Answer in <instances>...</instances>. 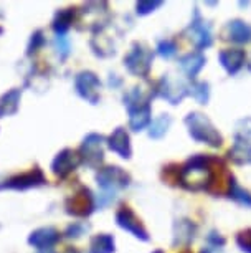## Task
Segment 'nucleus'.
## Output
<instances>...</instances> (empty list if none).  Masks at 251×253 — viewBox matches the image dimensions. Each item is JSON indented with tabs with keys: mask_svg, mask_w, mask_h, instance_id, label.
I'll return each instance as SVG.
<instances>
[{
	"mask_svg": "<svg viewBox=\"0 0 251 253\" xmlns=\"http://www.w3.org/2000/svg\"><path fill=\"white\" fill-rule=\"evenodd\" d=\"M157 51H159L160 56H164V58H172V56L175 55V51H177V46H175L174 42L164 40V42H160V43H159Z\"/></svg>",
	"mask_w": 251,
	"mask_h": 253,
	"instance_id": "28",
	"label": "nucleus"
},
{
	"mask_svg": "<svg viewBox=\"0 0 251 253\" xmlns=\"http://www.w3.org/2000/svg\"><path fill=\"white\" fill-rule=\"evenodd\" d=\"M230 159L236 164H251V144L245 139H236L230 149Z\"/></svg>",
	"mask_w": 251,
	"mask_h": 253,
	"instance_id": "19",
	"label": "nucleus"
},
{
	"mask_svg": "<svg viewBox=\"0 0 251 253\" xmlns=\"http://www.w3.org/2000/svg\"><path fill=\"white\" fill-rule=\"evenodd\" d=\"M66 253H78V252H76V250H73V248H70V250L66 252Z\"/></svg>",
	"mask_w": 251,
	"mask_h": 253,
	"instance_id": "34",
	"label": "nucleus"
},
{
	"mask_svg": "<svg viewBox=\"0 0 251 253\" xmlns=\"http://www.w3.org/2000/svg\"><path fill=\"white\" fill-rule=\"evenodd\" d=\"M179 233L180 235H177V240H175V243H188L193 238V230H195V227L192 225L190 222H187V220H182V222H179Z\"/></svg>",
	"mask_w": 251,
	"mask_h": 253,
	"instance_id": "25",
	"label": "nucleus"
},
{
	"mask_svg": "<svg viewBox=\"0 0 251 253\" xmlns=\"http://www.w3.org/2000/svg\"><path fill=\"white\" fill-rule=\"evenodd\" d=\"M108 146H109V149L114 151L116 154L124 157V159H129L131 157L129 134H127L126 129H122V127H117V129L109 136V139H108Z\"/></svg>",
	"mask_w": 251,
	"mask_h": 253,
	"instance_id": "14",
	"label": "nucleus"
},
{
	"mask_svg": "<svg viewBox=\"0 0 251 253\" xmlns=\"http://www.w3.org/2000/svg\"><path fill=\"white\" fill-rule=\"evenodd\" d=\"M160 5H162V2H139L137 3V13L139 15H147V13L154 12Z\"/></svg>",
	"mask_w": 251,
	"mask_h": 253,
	"instance_id": "31",
	"label": "nucleus"
},
{
	"mask_svg": "<svg viewBox=\"0 0 251 253\" xmlns=\"http://www.w3.org/2000/svg\"><path fill=\"white\" fill-rule=\"evenodd\" d=\"M73 22V10L66 8V10H60L56 13L55 20H53V30L56 35H65L68 32V28Z\"/></svg>",
	"mask_w": 251,
	"mask_h": 253,
	"instance_id": "22",
	"label": "nucleus"
},
{
	"mask_svg": "<svg viewBox=\"0 0 251 253\" xmlns=\"http://www.w3.org/2000/svg\"><path fill=\"white\" fill-rule=\"evenodd\" d=\"M203 65H205V56L202 53H198V51L197 53H188L180 60V68L185 71L190 78L197 76L198 71L203 68Z\"/></svg>",
	"mask_w": 251,
	"mask_h": 253,
	"instance_id": "20",
	"label": "nucleus"
},
{
	"mask_svg": "<svg viewBox=\"0 0 251 253\" xmlns=\"http://www.w3.org/2000/svg\"><path fill=\"white\" fill-rule=\"evenodd\" d=\"M230 197L235 199L236 202H240V204L251 207V195L246 192V190L241 189L233 179H231V184H230Z\"/></svg>",
	"mask_w": 251,
	"mask_h": 253,
	"instance_id": "24",
	"label": "nucleus"
},
{
	"mask_svg": "<svg viewBox=\"0 0 251 253\" xmlns=\"http://www.w3.org/2000/svg\"><path fill=\"white\" fill-rule=\"evenodd\" d=\"M152 58H154V55L147 46L142 43H134L131 51L124 58V65L132 75L144 76L149 73L150 65H152Z\"/></svg>",
	"mask_w": 251,
	"mask_h": 253,
	"instance_id": "4",
	"label": "nucleus"
},
{
	"mask_svg": "<svg viewBox=\"0 0 251 253\" xmlns=\"http://www.w3.org/2000/svg\"><path fill=\"white\" fill-rule=\"evenodd\" d=\"M250 70H251V63H250Z\"/></svg>",
	"mask_w": 251,
	"mask_h": 253,
	"instance_id": "37",
	"label": "nucleus"
},
{
	"mask_svg": "<svg viewBox=\"0 0 251 253\" xmlns=\"http://www.w3.org/2000/svg\"><path fill=\"white\" fill-rule=\"evenodd\" d=\"M154 253H164V252H160V250H157V252H154Z\"/></svg>",
	"mask_w": 251,
	"mask_h": 253,
	"instance_id": "35",
	"label": "nucleus"
},
{
	"mask_svg": "<svg viewBox=\"0 0 251 253\" xmlns=\"http://www.w3.org/2000/svg\"><path fill=\"white\" fill-rule=\"evenodd\" d=\"M81 164V156L73 149H63L51 162V169L60 177H66L70 172H73Z\"/></svg>",
	"mask_w": 251,
	"mask_h": 253,
	"instance_id": "9",
	"label": "nucleus"
},
{
	"mask_svg": "<svg viewBox=\"0 0 251 253\" xmlns=\"http://www.w3.org/2000/svg\"><path fill=\"white\" fill-rule=\"evenodd\" d=\"M226 33H228V40H233L236 43H246L251 40V27L241 20L230 22L226 25Z\"/></svg>",
	"mask_w": 251,
	"mask_h": 253,
	"instance_id": "18",
	"label": "nucleus"
},
{
	"mask_svg": "<svg viewBox=\"0 0 251 253\" xmlns=\"http://www.w3.org/2000/svg\"><path fill=\"white\" fill-rule=\"evenodd\" d=\"M157 91H159L160 96L167 99L169 103L177 104V103H180L183 99V96L187 94V88L183 86V84L177 83V81L170 80L169 76H164V78L160 80Z\"/></svg>",
	"mask_w": 251,
	"mask_h": 253,
	"instance_id": "13",
	"label": "nucleus"
},
{
	"mask_svg": "<svg viewBox=\"0 0 251 253\" xmlns=\"http://www.w3.org/2000/svg\"><path fill=\"white\" fill-rule=\"evenodd\" d=\"M94 199L89 189H81L78 194H74L68 202H66V210L68 213H73L76 217H86L93 212Z\"/></svg>",
	"mask_w": 251,
	"mask_h": 253,
	"instance_id": "8",
	"label": "nucleus"
},
{
	"mask_svg": "<svg viewBox=\"0 0 251 253\" xmlns=\"http://www.w3.org/2000/svg\"><path fill=\"white\" fill-rule=\"evenodd\" d=\"M218 58L221 61V65H223V68L228 71L230 75H235V73H238L240 68L243 66L245 63V51L243 50H223V51H220V55H218Z\"/></svg>",
	"mask_w": 251,
	"mask_h": 253,
	"instance_id": "15",
	"label": "nucleus"
},
{
	"mask_svg": "<svg viewBox=\"0 0 251 253\" xmlns=\"http://www.w3.org/2000/svg\"><path fill=\"white\" fill-rule=\"evenodd\" d=\"M185 124L188 126V132L195 141L205 142L208 146L218 147L221 144L220 132L215 129V126L210 123V119L205 118L200 113H190L185 118Z\"/></svg>",
	"mask_w": 251,
	"mask_h": 253,
	"instance_id": "3",
	"label": "nucleus"
},
{
	"mask_svg": "<svg viewBox=\"0 0 251 253\" xmlns=\"http://www.w3.org/2000/svg\"><path fill=\"white\" fill-rule=\"evenodd\" d=\"M58 240H60V233L56 228L41 227L38 230L32 232L30 238H28V243L35 248H38V250H51V247L55 243H58Z\"/></svg>",
	"mask_w": 251,
	"mask_h": 253,
	"instance_id": "12",
	"label": "nucleus"
},
{
	"mask_svg": "<svg viewBox=\"0 0 251 253\" xmlns=\"http://www.w3.org/2000/svg\"><path fill=\"white\" fill-rule=\"evenodd\" d=\"M238 245L241 247V250L246 253H251V232L241 233L238 237Z\"/></svg>",
	"mask_w": 251,
	"mask_h": 253,
	"instance_id": "32",
	"label": "nucleus"
},
{
	"mask_svg": "<svg viewBox=\"0 0 251 253\" xmlns=\"http://www.w3.org/2000/svg\"><path fill=\"white\" fill-rule=\"evenodd\" d=\"M40 253H55L53 250H41Z\"/></svg>",
	"mask_w": 251,
	"mask_h": 253,
	"instance_id": "33",
	"label": "nucleus"
},
{
	"mask_svg": "<svg viewBox=\"0 0 251 253\" xmlns=\"http://www.w3.org/2000/svg\"><path fill=\"white\" fill-rule=\"evenodd\" d=\"M81 162L89 167H98L103 162L104 156V137L101 134H88L84 137L81 149H79Z\"/></svg>",
	"mask_w": 251,
	"mask_h": 253,
	"instance_id": "6",
	"label": "nucleus"
},
{
	"mask_svg": "<svg viewBox=\"0 0 251 253\" xmlns=\"http://www.w3.org/2000/svg\"><path fill=\"white\" fill-rule=\"evenodd\" d=\"M213 177L212 169L208 166V159L203 156H197L187 162L180 170V182L183 187L192 190L205 189Z\"/></svg>",
	"mask_w": 251,
	"mask_h": 253,
	"instance_id": "1",
	"label": "nucleus"
},
{
	"mask_svg": "<svg viewBox=\"0 0 251 253\" xmlns=\"http://www.w3.org/2000/svg\"><path fill=\"white\" fill-rule=\"evenodd\" d=\"M190 33H192V40L197 45V48H207L212 45V32L210 25L203 20H195L190 25Z\"/></svg>",
	"mask_w": 251,
	"mask_h": 253,
	"instance_id": "16",
	"label": "nucleus"
},
{
	"mask_svg": "<svg viewBox=\"0 0 251 253\" xmlns=\"http://www.w3.org/2000/svg\"><path fill=\"white\" fill-rule=\"evenodd\" d=\"M190 93L198 103L205 104L208 101V84L207 83H193L190 86Z\"/></svg>",
	"mask_w": 251,
	"mask_h": 253,
	"instance_id": "26",
	"label": "nucleus"
},
{
	"mask_svg": "<svg viewBox=\"0 0 251 253\" xmlns=\"http://www.w3.org/2000/svg\"><path fill=\"white\" fill-rule=\"evenodd\" d=\"M124 104L129 109V124L134 131H142L150 124V104L141 88H134L124 96Z\"/></svg>",
	"mask_w": 251,
	"mask_h": 253,
	"instance_id": "2",
	"label": "nucleus"
},
{
	"mask_svg": "<svg viewBox=\"0 0 251 253\" xmlns=\"http://www.w3.org/2000/svg\"><path fill=\"white\" fill-rule=\"evenodd\" d=\"M91 253H114V238L108 233L96 235L91 240Z\"/></svg>",
	"mask_w": 251,
	"mask_h": 253,
	"instance_id": "21",
	"label": "nucleus"
},
{
	"mask_svg": "<svg viewBox=\"0 0 251 253\" xmlns=\"http://www.w3.org/2000/svg\"><path fill=\"white\" fill-rule=\"evenodd\" d=\"M84 232H88V225H84V223H73V225L66 228L65 235L68 238H79Z\"/></svg>",
	"mask_w": 251,
	"mask_h": 253,
	"instance_id": "29",
	"label": "nucleus"
},
{
	"mask_svg": "<svg viewBox=\"0 0 251 253\" xmlns=\"http://www.w3.org/2000/svg\"><path fill=\"white\" fill-rule=\"evenodd\" d=\"M45 184V177L41 174V170L35 169L32 172L22 174V175H15V177H10L8 180H3L0 184V189H32V187H38V185Z\"/></svg>",
	"mask_w": 251,
	"mask_h": 253,
	"instance_id": "11",
	"label": "nucleus"
},
{
	"mask_svg": "<svg viewBox=\"0 0 251 253\" xmlns=\"http://www.w3.org/2000/svg\"><path fill=\"white\" fill-rule=\"evenodd\" d=\"M55 48H56V51H58V55L61 56V58L68 56V53H70V40L66 38V35H56Z\"/></svg>",
	"mask_w": 251,
	"mask_h": 253,
	"instance_id": "27",
	"label": "nucleus"
},
{
	"mask_svg": "<svg viewBox=\"0 0 251 253\" xmlns=\"http://www.w3.org/2000/svg\"><path fill=\"white\" fill-rule=\"evenodd\" d=\"M20 98H22V91L17 88L10 89L8 93L3 94L0 98V118L5 116H12L18 111V104H20Z\"/></svg>",
	"mask_w": 251,
	"mask_h": 253,
	"instance_id": "17",
	"label": "nucleus"
},
{
	"mask_svg": "<svg viewBox=\"0 0 251 253\" xmlns=\"http://www.w3.org/2000/svg\"><path fill=\"white\" fill-rule=\"evenodd\" d=\"M74 89L83 99L88 103L96 104L99 101V91H101V81L93 71H81L74 78Z\"/></svg>",
	"mask_w": 251,
	"mask_h": 253,
	"instance_id": "5",
	"label": "nucleus"
},
{
	"mask_svg": "<svg viewBox=\"0 0 251 253\" xmlns=\"http://www.w3.org/2000/svg\"><path fill=\"white\" fill-rule=\"evenodd\" d=\"M116 220H117V225L127 232H131L136 238H141V240H144V242L149 240V235H147V232H145V228L142 227L141 220L134 215V212H132L131 209L122 207L119 212L116 213Z\"/></svg>",
	"mask_w": 251,
	"mask_h": 253,
	"instance_id": "10",
	"label": "nucleus"
},
{
	"mask_svg": "<svg viewBox=\"0 0 251 253\" xmlns=\"http://www.w3.org/2000/svg\"><path fill=\"white\" fill-rule=\"evenodd\" d=\"M43 42H45L43 33H41L40 30L33 33V35H32V40H30V45H28V55H30V53H35V51L38 50L41 45H43Z\"/></svg>",
	"mask_w": 251,
	"mask_h": 253,
	"instance_id": "30",
	"label": "nucleus"
},
{
	"mask_svg": "<svg viewBox=\"0 0 251 253\" xmlns=\"http://www.w3.org/2000/svg\"><path fill=\"white\" fill-rule=\"evenodd\" d=\"M98 184L101 185V189L108 194H114L117 189H122L126 185H129V175H127L121 167H106V169L99 170L98 174Z\"/></svg>",
	"mask_w": 251,
	"mask_h": 253,
	"instance_id": "7",
	"label": "nucleus"
},
{
	"mask_svg": "<svg viewBox=\"0 0 251 253\" xmlns=\"http://www.w3.org/2000/svg\"><path fill=\"white\" fill-rule=\"evenodd\" d=\"M0 33H2V28H0Z\"/></svg>",
	"mask_w": 251,
	"mask_h": 253,
	"instance_id": "36",
	"label": "nucleus"
},
{
	"mask_svg": "<svg viewBox=\"0 0 251 253\" xmlns=\"http://www.w3.org/2000/svg\"><path fill=\"white\" fill-rule=\"evenodd\" d=\"M170 123H172V119H170L169 114H162L160 118H157L155 121L150 123V129H149V136L154 137V139H160L165 132H167Z\"/></svg>",
	"mask_w": 251,
	"mask_h": 253,
	"instance_id": "23",
	"label": "nucleus"
}]
</instances>
